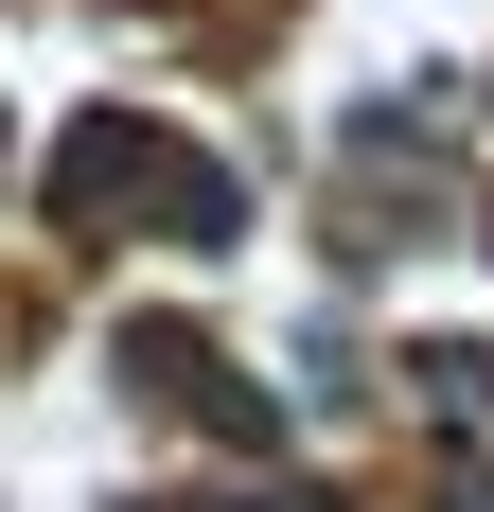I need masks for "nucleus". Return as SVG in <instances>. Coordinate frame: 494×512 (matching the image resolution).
I'll list each match as a JSON object with an SVG mask.
<instances>
[{
	"label": "nucleus",
	"instance_id": "nucleus-1",
	"mask_svg": "<svg viewBox=\"0 0 494 512\" xmlns=\"http://www.w3.org/2000/svg\"><path fill=\"white\" fill-rule=\"evenodd\" d=\"M124 195H159V124L142 106H89V124L53 142V212H124Z\"/></svg>",
	"mask_w": 494,
	"mask_h": 512
}]
</instances>
